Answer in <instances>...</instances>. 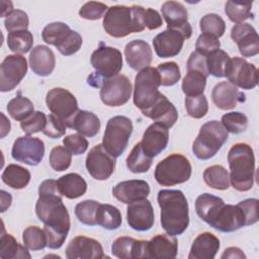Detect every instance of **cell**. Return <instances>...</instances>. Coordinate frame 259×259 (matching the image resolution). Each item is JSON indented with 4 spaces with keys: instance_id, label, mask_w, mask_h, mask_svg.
<instances>
[{
    "instance_id": "obj_1",
    "label": "cell",
    "mask_w": 259,
    "mask_h": 259,
    "mask_svg": "<svg viewBox=\"0 0 259 259\" xmlns=\"http://www.w3.org/2000/svg\"><path fill=\"white\" fill-rule=\"evenodd\" d=\"M38 195L35 213L38 220L45 224L47 245L50 249H59L67 238L71 222L57 181L54 179L42 181L38 186Z\"/></svg>"
},
{
    "instance_id": "obj_2",
    "label": "cell",
    "mask_w": 259,
    "mask_h": 259,
    "mask_svg": "<svg viewBox=\"0 0 259 259\" xmlns=\"http://www.w3.org/2000/svg\"><path fill=\"white\" fill-rule=\"evenodd\" d=\"M157 200L164 231L171 236L184 233L189 225V207L184 193L177 189H163L158 192Z\"/></svg>"
},
{
    "instance_id": "obj_3",
    "label": "cell",
    "mask_w": 259,
    "mask_h": 259,
    "mask_svg": "<svg viewBox=\"0 0 259 259\" xmlns=\"http://www.w3.org/2000/svg\"><path fill=\"white\" fill-rule=\"evenodd\" d=\"M144 7L133 5H114L107 9L103 16L102 25L112 37H124L133 32H141L145 29L143 22Z\"/></svg>"
},
{
    "instance_id": "obj_4",
    "label": "cell",
    "mask_w": 259,
    "mask_h": 259,
    "mask_svg": "<svg viewBox=\"0 0 259 259\" xmlns=\"http://www.w3.org/2000/svg\"><path fill=\"white\" fill-rule=\"evenodd\" d=\"M230 183L238 191H248L253 187L255 156L253 149L246 143H237L229 150Z\"/></svg>"
},
{
    "instance_id": "obj_5",
    "label": "cell",
    "mask_w": 259,
    "mask_h": 259,
    "mask_svg": "<svg viewBox=\"0 0 259 259\" xmlns=\"http://www.w3.org/2000/svg\"><path fill=\"white\" fill-rule=\"evenodd\" d=\"M229 138L228 132L218 120L203 123L193 142L192 152L199 160L212 158Z\"/></svg>"
},
{
    "instance_id": "obj_6",
    "label": "cell",
    "mask_w": 259,
    "mask_h": 259,
    "mask_svg": "<svg viewBox=\"0 0 259 259\" xmlns=\"http://www.w3.org/2000/svg\"><path fill=\"white\" fill-rule=\"evenodd\" d=\"M192 172L189 160L178 153L160 161L155 168V179L162 186H173L186 182Z\"/></svg>"
},
{
    "instance_id": "obj_7",
    "label": "cell",
    "mask_w": 259,
    "mask_h": 259,
    "mask_svg": "<svg viewBox=\"0 0 259 259\" xmlns=\"http://www.w3.org/2000/svg\"><path fill=\"white\" fill-rule=\"evenodd\" d=\"M160 85V77L156 68L149 66L137 74L133 100L142 112L149 109L158 100L161 95Z\"/></svg>"
},
{
    "instance_id": "obj_8",
    "label": "cell",
    "mask_w": 259,
    "mask_h": 259,
    "mask_svg": "<svg viewBox=\"0 0 259 259\" xmlns=\"http://www.w3.org/2000/svg\"><path fill=\"white\" fill-rule=\"evenodd\" d=\"M45 42L55 46L64 56H71L77 53L82 46V36L72 30L68 24L56 21L46 25L41 32Z\"/></svg>"
},
{
    "instance_id": "obj_9",
    "label": "cell",
    "mask_w": 259,
    "mask_h": 259,
    "mask_svg": "<svg viewBox=\"0 0 259 259\" xmlns=\"http://www.w3.org/2000/svg\"><path fill=\"white\" fill-rule=\"evenodd\" d=\"M132 133V120L123 115H115L106 123L102 145L111 156L117 158L124 152Z\"/></svg>"
},
{
    "instance_id": "obj_10",
    "label": "cell",
    "mask_w": 259,
    "mask_h": 259,
    "mask_svg": "<svg viewBox=\"0 0 259 259\" xmlns=\"http://www.w3.org/2000/svg\"><path fill=\"white\" fill-rule=\"evenodd\" d=\"M46 103L51 112L63 119L67 127L71 126L72 120L79 111L76 97L67 89L56 87L51 89L46 96Z\"/></svg>"
},
{
    "instance_id": "obj_11",
    "label": "cell",
    "mask_w": 259,
    "mask_h": 259,
    "mask_svg": "<svg viewBox=\"0 0 259 259\" xmlns=\"http://www.w3.org/2000/svg\"><path fill=\"white\" fill-rule=\"evenodd\" d=\"M132 83L124 75H115L103 78L100 86V99L107 106H121L125 104L132 95Z\"/></svg>"
},
{
    "instance_id": "obj_12",
    "label": "cell",
    "mask_w": 259,
    "mask_h": 259,
    "mask_svg": "<svg viewBox=\"0 0 259 259\" xmlns=\"http://www.w3.org/2000/svg\"><path fill=\"white\" fill-rule=\"evenodd\" d=\"M90 61L92 67L95 69V73L102 79L118 75L123 65L121 52L116 48L105 46L102 42L92 53Z\"/></svg>"
},
{
    "instance_id": "obj_13",
    "label": "cell",
    "mask_w": 259,
    "mask_h": 259,
    "mask_svg": "<svg viewBox=\"0 0 259 259\" xmlns=\"http://www.w3.org/2000/svg\"><path fill=\"white\" fill-rule=\"evenodd\" d=\"M225 77L231 84L242 89H253L258 84V70L257 68L248 63L245 59L234 57L230 58L226 70Z\"/></svg>"
},
{
    "instance_id": "obj_14",
    "label": "cell",
    "mask_w": 259,
    "mask_h": 259,
    "mask_svg": "<svg viewBox=\"0 0 259 259\" xmlns=\"http://www.w3.org/2000/svg\"><path fill=\"white\" fill-rule=\"evenodd\" d=\"M27 73L26 59L21 55H8L0 66V90H13Z\"/></svg>"
},
{
    "instance_id": "obj_15",
    "label": "cell",
    "mask_w": 259,
    "mask_h": 259,
    "mask_svg": "<svg viewBox=\"0 0 259 259\" xmlns=\"http://www.w3.org/2000/svg\"><path fill=\"white\" fill-rule=\"evenodd\" d=\"M11 156L17 162L36 166L45 156V144L40 139L29 135L19 137L13 143Z\"/></svg>"
},
{
    "instance_id": "obj_16",
    "label": "cell",
    "mask_w": 259,
    "mask_h": 259,
    "mask_svg": "<svg viewBox=\"0 0 259 259\" xmlns=\"http://www.w3.org/2000/svg\"><path fill=\"white\" fill-rule=\"evenodd\" d=\"M88 173L96 180L108 179L115 168V158L111 156L102 144L94 146L87 154L85 161Z\"/></svg>"
},
{
    "instance_id": "obj_17",
    "label": "cell",
    "mask_w": 259,
    "mask_h": 259,
    "mask_svg": "<svg viewBox=\"0 0 259 259\" xmlns=\"http://www.w3.org/2000/svg\"><path fill=\"white\" fill-rule=\"evenodd\" d=\"M162 15L168 29L177 30L188 39L192 34V27L188 23V12L183 4L177 1H166L161 7Z\"/></svg>"
},
{
    "instance_id": "obj_18",
    "label": "cell",
    "mask_w": 259,
    "mask_h": 259,
    "mask_svg": "<svg viewBox=\"0 0 259 259\" xmlns=\"http://www.w3.org/2000/svg\"><path fill=\"white\" fill-rule=\"evenodd\" d=\"M128 226L138 232L149 231L155 223V214L150 200L142 199L128 203L126 207Z\"/></svg>"
},
{
    "instance_id": "obj_19",
    "label": "cell",
    "mask_w": 259,
    "mask_h": 259,
    "mask_svg": "<svg viewBox=\"0 0 259 259\" xmlns=\"http://www.w3.org/2000/svg\"><path fill=\"white\" fill-rule=\"evenodd\" d=\"M231 37L237 44L243 57L250 58L259 53V37L256 29L249 23L235 24L231 29Z\"/></svg>"
},
{
    "instance_id": "obj_20",
    "label": "cell",
    "mask_w": 259,
    "mask_h": 259,
    "mask_svg": "<svg viewBox=\"0 0 259 259\" xmlns=\"http://www.w3.org/2000/svg\"><path fill=\"white\" fill-rule=\"evenodd\" d=\"M66 257L68 259H101L105 255L101 244L97 240L77 236L68 244Z\"/></svg>"
},
{
    "instance_id": "obj_21",
    "label": "cell",
    "mask_w": 259,
    "mask_h": 259,
    "mask_svg": "<svg viewBox=\"0 0 259 259\" xmlns=\"http://www.w3.org/2000/svg\"><path fill=\"white\" fill-rule=\"evenodd\" d=\"M185 37L177 30L166 29L158 33L153 39L156 55L159 58L176 57L182 50Z\"/></svg>"
},
{
    "instance_id": "obj_22",
    "label": "cell",
    "mask_w": 259,
    "mask_h": 259,
    "mask_svg": "<svg viewBox=\"0 0 259 259\" xmlns=\"http://www.w3.org/2000/svg\"><path fill=\"white\" fill-rule=\"evenodd\" d=\"M168 141V128L158 122H154L145 131L141 145L144 152L151 158H154L166 149Z\"/></svg>"
},
{
    "instance_id": "obj_23",
    "label": "cell",
    "mask_w": 259,
    "mask_h": 259,
    "mask_svg": "<svg viewBox=\"0 0 259 259\" xmlns=\"http://www.w3.org/2000/svg\"><path fill=\"white\" fill-rule=\"evenodd\" d=\"M211 99L218 108L229 110L235 108L239 103H244L246 95L230 82L223 81L213 87Z\"/></svg>"
},
{
    "instance_id": "obj_24",
    "label": "cell",
    "mask_w": 259,
    "mask_h": 259,
    "mask_svg": "<svg viewBox=\"0 0 259 259\" xmlns=\"http://www.w3.org/2000/svg\"><path fill=\"white\" fill-rule=\"evenodd\" d=\"M112 194L117 200L128 204L137 200L146 199L150 194V186L145 180H125L117 183L113 187Z\"/></svg>"
},
{
    "instance_id": "obj_25",
    "label": "cell",
    "mask_w": 259,
    "mask_h": 259,
    "mask_svg": "<svg viewBox=\"0 0 259 259\" xmlns=\"http://www.w3.org/2000/svg\"><path fill=\"white\" fill-rule=\"evenodd\" d=\"M211 228L223 232L231 233L235 232L242 227H245V218L238 205L224 204L212 223L209 225Z\"/></svg>"
},
{
    "instance_id": "obj_26",
    "label": "cell",
    "mask_w": 259,
    "mask_h": 259,
    "mask_svg": "<svg viewBox=\"0 0 259 259\" xmlns=\"http://www.w3.org/2000/svg\"><path fill=\"white\" fill-rule=\"evenodd\" d=\"M148 241L137 240L122 236L115 239L111 245V253L120 259L148 258Z\"/></svg>"
},
{
    "instance_id": "obj_27",
    "label": "cell",
    "mask_w": 259,
    "mask_h": 259,
    "mask_svg": "<svg viewBox=\"0 0 259 259\" xmlns=\"http://www.w3.org/2000/svg\"><path fill=\"white\" fill-rule=\"evenodd\" d=\"M124 57L127 65L135 71H141L152 62V49L150 45L143 39H134L126 44L124 48Z\"/></svg>"
},
{
    "instance_id": "obj_28",
    "label": "cell",
    "mask_w": 259,
    "mask_h": 259,
    "mask_svg": "<svg viewBox=\"0 0 259 259\" xmlns=\"http://www.w3.org/2000/svg\"><path fill=\"white\" fill-rule=\"evenodd\" d=\"M143 114L155 122H158L167 128L174 125L178 118V112L174 104L161 93L158 100L149 109L143 111Z\"/></svg>"
},
{
    "instance_id": "obj_29",
    "label": "cell",
    "mask_w": 259,
    "mask_h": 259,
    "mask_svg": "<svg viewBox=\"0 0 259 259\" xmlns=\"http://www.w3.org/2000/svg\"><path fill=\"white\" fill-rule=\"evenodd\" d=\"M148 258L173 259L177 256L178 242L175 236L160 234L148 241Z\"/></svg>"
},
{
    "instance_id": "obj_30",
    "label": "cell",
    "mask_w": 259,
    "mask_h": 259,
    "mask_svg": "<svg viewBox=\"0 0 259 259\" xmlns=\"http://www.w3.org/2000/svg\"><path fill=\"white\" fill-rule=\"evenodd\" d=\"M220 247V240L215 235L209 232L201 233L194 239L188 259H213Z\"/></svg>"
},
{
    "instance_id": "obj_31",
    "label": "cell",
    "mask_w": 259,
    "mask_h": 259,
    "mask_svg": "<svg viewBox=\"0 0 259 259\" xmlns=\"http://www.w3.org/2000/svg\"><path fill=\"white\" fill-rule=\"evenodd\" d=\"M28 61L31 71L40 77L49 76L54 71L56 65V58L53 51L42 45L32 49Z\"/></svg>"
},
{
    "instance_id": "obj_32",
    "label": "cell",
    "mask_w": 259,
    "mask_h": 259,
    "mask_svg": "<svg viewBox=\"0 0 259 259\" xmlns=\"http://www.w3.org/2000/svg\"><path fill=\"white\" fill-rule=\"evenodd\" d=\"M224 204L225 201L221 197L210 193H202L195 200V210L202 221L210 225Z\"/></svg>"
},
{
    "instance_id": "obj_33",
    "label": "cell",
    "mask_w": 259,
    "mask_h": 259,
    "mask_svg": "<svg viewBox=\"0 0 259 259\" xmlns=\"http://www.w3.org/2000/svg\"><path fill=\"white\" fill-rule=\"evenodd\" d=\"M60 193L69 198L75 199L83 194L87 190V183L84 178L77 173H68L63 175L57 180Z\"/></svg>"
},
{
    "instance_id": "obj_34",
    "label": "cell",
    "mask_w": 259,
    "mask_h": 259,
    "mask_svg": "<svg viewBox=\"0 0 259 259\" xmlns=\"http://www.w3.org/2000/svg\"><path fill=\"white\" fill-rule=\"evenodd\" d=\"M100 119L96 114L87 110H80L74 116L70 128L85 137H95L100 130Z\"/></svg>"
},
{
    "instance_id": "obj_35",
    "label": "cell",
    "mask_w": 259,
    "mask_h": 259,
    "mask_svg": "<svg viewBox=\"0 0 259 259\" xmlns=\"http://www.w3.org/2000/svg\"><path fill=\"white\" fill-rule=\"evenodd\" d=\"M2 181L13 189H22L30 181V172L19 165L9 164L2 173Z\"/></svg>"
},
{
    "instance_id": "obj_36",
    "label": "cell",
    "mask_w": 259,
    "mask_h": 259,
    "mask_svg": "<svg viewBox=\"0 0 259 259\" xmlns=\"http://www.w3.org/2000/svg\"><path fill=\"white\" fill-rule=\"evenodd\" d=\"M0 258L2 259H16V258H30V254L25 246L18 244L15 238L3 232L0 238Z\"/></svg>"
},
{
    "instance_id": "obj_37",
    "label": "cell",
    "mask_w": 259,
    "mask_h": 259,
    "mask_svg": "<svg viewBox=\"0 0 259 259\" xmlns=\"http://www.w3.org/2000/svg\"><path fill=\"white\" fill-rule=\"evenodd\" d=\"M122 218L120 210L111 204L100 203L96 212V224L106 230H116L120 227Z\"/></svg>"
},
{
    "instance_id": "obj_38",
    "label": "cell",
    "mask_w": 259,
    "mask_h": 259,
    "mask_svg": "<svg viewBox=\"0 0 259 259\" xmlns=\"http://www.w3.org/2000/svg\"><path fill=\"white\" fill-rule=\"evenodd\" d=\"M203 180L207 186L217 190H226L230 187L228 170L222 165H212L203 172Z\"/></svg>"
},
{
    "instance_id": "obj_39",
    "label": "cell",
    "mask_w": 259,
    "mask_h": 259,
    "mask_svg": "<svg viewBox=\"0 0 259 259\" xmlns=\"http://www.w3.org/2000/svg\"><path fill=\"white\" fill-rule=\"evenodd\" d=\"M152 160L153 158H151L144 152L141 143H138L132 149L125 162L126 167L131 172L146 173L152 166Z\"/></svg>"
},
{
    "instance_id": "obj_40",
    "label": "cell",
    "mask_w": 259,
    "mask_h": 259,
    "mask_svg": "<svg viewBox=\"0 0 259 259\" xmlns=\"http://www.w3.org/2000/svg\"><path fill=\"white\" fill-rule=\"evenodd\" d=\"M207 76L195 70H187V74L182 80V91L187 96H196L203 94Z\"/></svg>"
},
{
    "instance_id": "obj_41",
    "label": "cell",
    "mask_w": 259,
    "mask_h": 259,
    "mask_svg": "<svg viewBox=\"0 0 259 259\" xmlns=\"http://www.w3.org/2000/svg\"><path fill=\"white\" fill-rule=\"evenodd\" d=\"M32 45H33V35L27 29L12 31L8 33L7 46L9 50L15 54L28 53L31 50Z\"/></svg>"
},
{
    "instance_id": "obj_42",
    "label": "cell",
    "mask_w": 259,
    "mask_h": 259,
    "mask_svg": "<svg viewBox=\"0 0 259 259\" xmlns=\"http://www.w3.org/2000/svg\"><path fill=\"white\" fill-rule=\"evenodd\" d=\"M7 111L13 119L22 121L34 111V107L27 97L19 94L8 102Z\"/></svg>"
},
{
    "instance_id": "obj_43",
    "label": "cell",
    "mask_w": 259,
    "mask_h": 259,
    "mask_svg": "<svg viewBox=\"0 0 259 259\" xmlns=\"http://www.w3.org/2000/svg\"><path fill=\"white\" fill-rule=\"evenodd\" d=\"M22 241L23 245L32 251H39L48 246L45 230L36 226H29L23 231Z\"/></svg>"
},
{
    "instance_id": "obj_44",
    "label": "cell",
    "mask_w": 259,
    "mask_h": 259,
    "mask_svg": "<svg viewBox=\"0 0 259 259\" xmlns=\"http://www.w3.org/2000/svg\"><path fill=\"white\" fill-rule=\"evenodd\" d=\"M199 27L202 33L210 34L217 38L223 36L226 30L225 20L217 13H208L201 17Z\"/></svg>"
},
{
    "instance_id": "obj_45",
    "label": "cell",
    "mask_w": 259,
    "mask_h": 259,
    "mask_svg": "<svg viewBox=\"0 0 259 259\" xmlns=\"http://www.w3.org/2000/svg\"><path fill=\"white\" fill-rule=\"evenodd\" d=\"M100 202L93 199H86L76 204L75 214L79 222L86 226H95L96 212Z\"/></svg>"
},
{
    "instance_id": "obj_46",
    "label": "cell",
    "mask_w": 259,
    "mask_h": 259,
    "mask_svg": "<svg viewBox=\"0 0 259 259\" xmlns=\"http://www.w3.org/2000/svg\"><path fill=\"white\" fill-rule=\"evenodd\" d=\"M252 2L228 1L225 4V12L229 19L235 23H242L251 17Z\"/></svg>"
},
{
    "instance_id": "obj_47",
    "label": "cell",
    "mask_w": 259,
    "mask_h": 259,
    "mask_svg": "<svg viewBox=\"0 0 259 259\" xmlns=\"http://www.w3.org/2000/svg\"><path fill=\"white\" fill-rule=\"evenodd\" d=\"M230 60L229 55L223 50H217L206 56V66L208 74L217 77H225L226 66Z\"/></svg>"
},
{
    "instance_id": "obj_48",
    "label": "cell",
    "mask_w": 259,
    "mask_h": 259,
    "mask_svg": "<svg viewBox=\"0 0 259 259\" xmlns=\"http://www.w3.org/2000/svg\"><path fill=\"white\" fill-rule=\"evenodd\" d=\"M223 126L228 133L241 134L247 130L248 118L240 111H231L222 116L221 120Z\"/></svg>"
},
{
    "instance_id": "obj_49",
    "label": "cell",
    "mask_w": 259,
    "mask_h": 259,
    "mask_svg": "<svg viewBox=\"0 0 259 259\" xmlns=\"http://www.w3.org/2000/svg\"><path fill=\"white\" fill-rule=\"evenodd\" d=\"M156 70L159 74L160 83L162 86H173L181 78L180 68L175 62H166L159 64Z\"/></svg>"
},
{
    "instance_id": "obj_50",
    "label": "cell",
    "mask_w": 259,
    "mask_h": 259,
    "mask_svg": "<svg viewBox=\"0 0 259 259\" xmlns=\"http://www.w3.org/2000/svg\"><path fill=\"white\" fill-rule=\"evenodd\" d=\"M72 162V154L66 147L57 146L52 149L50 154L51 167L57 171L62 172L67 170Z\"/></svg>"
},
{
    "instance_id": "obj_51",
    "label": "cell",
    "mask_w": 259,
    "mask_h": 259,
    "mask_svg": "<svg viewBox=\"0 0 259 259\" xmlns=\"http://www.w3.org/2000/svg\"><path fill=\"white\" fill-rule=\"evenodd\" d=\"M185 108L189 116L193 118H201L208 111V102L203 94L185 97Z\"/></svg>"
},
{
    "instance_id": "obj_52",
    "label": "cell",
    "mask_w": 259,
    "mask_h": 259,
    "mask_svg": "<svg viewBox=\"0 0 259 259\" xmlns=\"http://www.w3.org/2000/svg\"><path fill=\"white\" fill-rule=\"evenodd\" d=\"M48 116L42 111H33L27 118L20 121L21 130L27 134L32 135L38 132H42L47 124Z\"/></svg>"
},
{
    "instance_id": "obj_53",
    "label": "cell",
    "mask_w": 259,
    "mask_h": 259,
    "mask_svg": "<svg viewBox=\"0 0 259 259\" xmlns=\"http://www.w3.org/2000/svg\"><path fill=\"white\" fill-rule=\"evenodd\" d=\"M4 24H5V28L9 32L17 31V30H25L28 27L29 19L26 12L20 9H14L5 17Z\"/></svg>"
},
{
    "instance_id": "obj_54",
    "label": "cell",
    "mask_w": 259,
    "mask_h": 259,
    "mask_svg": "<svg viewBox=\"0 0 259 259\" xmlns=\"http://www.w3.org/2000/svg\"><path fill=\"white\" fill-rule=\"evenodd\" d=\"M108 7L101 2H86L79 10L80 17L87 20H97L105 15Z\"/></svg>"
},
{
    "instance_id": "obj_55",
    "label": "cell",
    "mask_w": 259,
    "mask_h": 259,
    "mask_svg": "<svg viewBox=\"0 0 259 259\" xmlns=\"http://www.w3.org/2000/svg\"><path fill=\"white\" fill-rule=\"evenodd\" d=\"M67 125L63 119L59 116L51 113L48 115L47 124L42 131V133L51 139H59L63 137L66 133Z\"/></svg>"
},
{
    "instance_id": "obj_56",
    "label": "cell",
    "mask_w": 259,
    "mask_h": 259,
    "mask_svg": "<svg viewBox=\"0 0 259 259\" xmlns=\"http://www.w3.org/2000/svg\"><path fill=\"white\" fill-rule=\"evenodd\" d=\"M64 146L72 155L84 154L88 149V141L80 134H72L63 139Z\"/></svg>"
},
{
    "instance_id": "obj_57",
    "label": "cell",
    "mask_w": 259,
    "mask_h": 259,
    "mask_svg": "<svg viewBox=\"0 0 259 259\" xmlns=\"http://www.w3.org/2000/svg\"><path fill=\"white\" fill-rule=\"evenodd\" d=\"M220 48H221V42L219 38L206 33H201L197 37V40L195 42V52L205 57L210 53L217 50H220Z\"/></svg>"
},
{
    "instance_id": "obj_58",
    "label": "cell",
    "mask_w": 259,
    "mask_h": 259,
    "mask_svg": "<svg viewBox=\"0 0 259 259\" xmlns=\"http://www.w3.org/2000/svg\"><path fill=\"white\" fill-rule=\"evenodd\" d=\"M258 202L257 198H247L237 204L244 214L246 226L254 225L258 222Z\"/></svg>"
},
{
    "instance_id": "obj_59",
    "label": "cell",
    "mask_w": 259,
    "mask_h": 259,
    "mask_svg": "<svg viewBox=\"0 0 259 259\" xmlns=\"http://www.w3.org/2000/svg\"><path fill=\"white\" fill-rule=\"evenodd\" d=\"M187 70L199 71L208 77L209 74L206 66V57L197 52H192L187 60Z\"/></svg>"
},
{
    "instance_id": "obj_60",
    "label": "cell",
    "mask_w": 259,
    "mask_h": 259,
    "mask_svg": "<svg viewBox=\"0 0 259 259\" xmlns=\"http://www.w3.org/2000/svg\"><path fill=\"white\" fill-rule=\"evenodd\" d=\"M143 22H144L145 28L152 30L162 26L163 19L157 10L152 8H146L144 9V13H143Z\"/></svg>"
},
{
    "instance_id": "obj_61",
    "label": "cell",
    "mask_w": 259,
    "mask_h": 259,
    "mask_svg": "<svg viewBox=\"0 0 259 259\" xmlns=\"http://www.w3.org/2000/svg\"><path fill=\"white\" fill-rule=\"evenodd\" d=\"M222 259H246L245 253L238 247H229L221 255Z\"/></svg>"
},
{
    "instance_id": "obj_62",
    "label": "cell",
    "mask_w": 259,
    "mask_h": 259,
    "mask_svg": "<svg viewBox=\"0 0 259 259\" xmlns=\"http://www.w3.org/2000/svg\"><path fill=\"white\" fill-rule=\"evenodd\" d=\"M11 194L4 190H1V212H4L11 205Z\"/></svg>"
},
{
    "instance_id": "obj_63",
    "label": "cell",
    "mask_w": 259,
    "mask_h": 259,
    "mask_svg": "<svg viewBox=\"0 0 259 259\" xmlns=\"http://www.w3.org/2000/svg\"><path fill=\"white\" fill-rule=\"evenodd\" d=\"M1 117H2V122H1V138H4L10 131V121L6 118V116L1 113Z\"/></svg>"
}]
</instances>
